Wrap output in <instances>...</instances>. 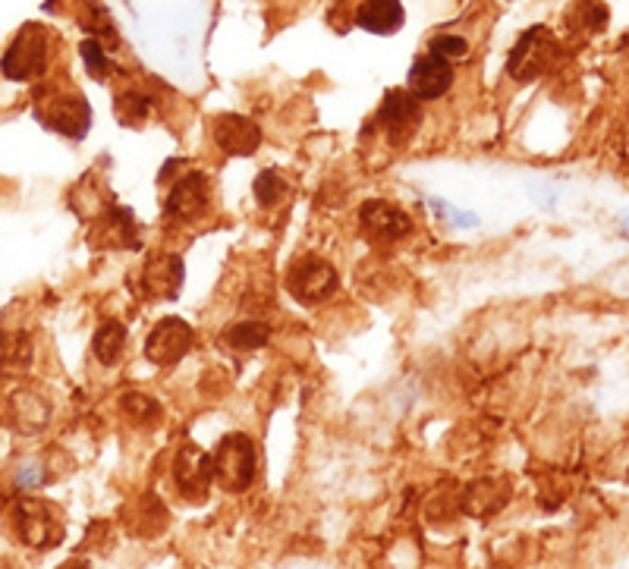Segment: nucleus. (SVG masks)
I'll return each instance as SVG.
<instances>
[{
    "mask_svg": "<svg viewBox=\"0 0 629 569\" xmlns=\"http://www.w3.org/2000/svg\"><path fill=\"white\" fill-rule=\"evenodd\" d=\"M126 349V327L120 321H104L98 331H95V340H92V353L101 365H114Z\"/></svg>",
    "mask_w": 629,
    "mask_h": 569,
    "instance_id": "19",
    "label": "nucleus"
},
{
    "mask_svg": "<svg viewBox=\"0 0 629 569\" xmlns=\"http://www.w3.org/2000/svg\"><path fill=\"white\" fill-rule=\"evenodd\" d=\"M10 422L19 431H26V434L41 431L51 422L48 397H45V393H38V390H16L10 397Z\"/></svg>",
    "mask_w": 629,
    "mask_h": 569,
    "instance_id": "15",
    "label": "nucleus"
},
{
    "mask_svg": "<svg viewBox=\"0 0 629 569\" xmlns=\"http://www.w3.org/2000/svg\"><path fill=\"white\" fill-rule=\"evenodd\" d=\"M359 221L365 227V233H372L375 239H403L406 233H412V221L390 202H381V199H372L365 202L362 211H359Z\"/></svg>",
    "mask_w": 629,
    "mask_h": 569,
    "instance_id": "14",
    "label": "nucleus"
},
{
    "mask_svg": "<svg viewBox=\"0 0 629 569\" xmlns=\"http://www.w3.org/2000/svg\"><path fill=\"white\" fill-rule=\"evenodd\" d=\"M38 120L57 136L82 139L92 126V107L82 95H54L45 107H38Z\"/></svg>",
    "mask_w": 629,
    "mask_h": 569,
    "instance_id": "10",
    "label": "nucleus"
},
{
    "mask_svg": "<svg viewBox=\"0 0 629 569\" xmlns=\"http://www.w3.org/2000/svg\"><path fill=\"white\" fill-rule=\"evenodd\" d=\"M560 60V41L554 38L551 29L545 26H532L519 35L507 57V73L513 82H535L541 76H548Z\"/></svg>",
    "mask_w": 629,
    "mask_h": 569,
    "instance_id": "2",
    "label": "nucleus"
},
{
    "mask_svg": "<svg viewBox=\"0 0 629 569\" xmlns=\"http://www.w3.org/2000/svg\"><path fill=\"white\" fill-rule=\"evenodd\" d=\"M211 205V183L205 173L189 170L170 186L167 202H164V217L170 221H202Z\"/></svg>",
    "mask_w": 629,
    "mask_h": 569,
    "instance_id": "8",
    "label": "nucleus"
},
{
    "mask_svg": "<svg viewBox=\"0 0 629 569\" xmlns=\"http://www.w3.org/2000/svg\"><path fill=\"white\" fill-rule=\"evenodd\" d=\"M211 139L230 158H249L262 145V129L252 117L243 114H221L211 123Z\"/></svg>",
    "mask_w": 629,
    "mask_h": 569,
    "instance_id": "11",
    "label": "nucleus"
},
{
    "mask_svg": "<svg viewBox=\"0 0 629 569\" xmlns=\"http://www.w3.org/2000/svg\"><path fill=\"white\" fill-rule=\"evenodd\" d=\"M79 54H82V63L89 67V73L95 79H104L107 73H111V63H107V54H104L98 38H82L79 41Z\"/></svg>",
    "mask_w": 629,
    "mask_h": 569,
    "instance_id": "24",
    "label": "nucleus"
},
{
    "mask_svg": "<svg viewBox=\"0 0 629 569\" xmlns=\"http://www.w3.org/2000/svg\"><path fill=\"white\" fill-rule=\"evenodd\" d=\"M510 500V481L504 478H479L472 481V485L466 488L463 494V510L469 516H491L504 507V503Z\"/></svg>",
    "mask_w": 629,
    "mask_h": 569,
    "instance_id": "16",
    "label": "nucleus"
},
{
    "mask_svg": "<svg viewBox=\"0 0 629 569\" xmlns=\"http://www.w3.org/2000/svg\"><path fill=\"white\" fill-rule=\"evenodd\" d=\"M16 529L19 538H23L29 547H54L63 538V522L60 513L51 507V503L38 500V497H23L16 503Z\"/></svg>",
    "mask_w": 629,
    "mask_h": 569,
    "instance_id": "5",
    "label": "nucleus"
},
{
    "mask_svg": "<svg viewBox=\"0 0 629 569\" xmlns=\"http://www.w3.org/2000/svg\"><path fill=\"white\" fill-rule=\"evenodd\" d=\"M183 258L173 252H161L155 258H148V265L142 268V290L151 299H177L183 287Z\"/></svg>",
    "mask_w": 629,
    "mask_h": 569,
    "instance_id": "13",
    "label": "nucleus"
},
{
    "mask_svg": "<svg viewBox=\"0 0 629 569\" xmlns=\"http://www.w3.org/2000/svg\"><path fill=\"white\" fill-rule=\"evenodd\" d=\"M123 409H126V415H133L136 422H158L161 419V406L142 390H126Z\"/></svg>",
    "mask_w": 629,
    "mask_h": 569,
    "instance_id": "22",
    "label": "nucleus"
},
{
    "mask_svg": "<svg viewBox=\"0 0 629 569\" xmlns=\"http://www.w3.org/2000/svg\"><path fill=\"white\" fill-rule=\"evenodd\" d=\"M607 16L611 13H607L601 0H576V4L567 10V26H570V32L592 35L607 26Z\"/></svg>",
    "mask_w": 629,
    "mask_h": 569,
    "instance_id": "20",
    "label": "nucleus"
},
{
    "mask_svg": "<svg viewBox=\"0 0 629 569\" xmlns=\"http://www.w3.org/2000/svg\"><path fill=\"white\" fill-rule=\"evenodd\" d=\"M378 123L394 145L409 142L422 126V101L409 89H390L378 107Z\"/></svg>",
    "mask_w": 629,
    "mask_h": 569,
    "instance_id": "7",
    "label": "nucleus"
},
{
    "mask_svg": "<svg viewBox=\"0 0 629 569\" xmlns=\"http://www.w3.org/2000/svg\"><path fill=\"white\" fill-rule=\"evenodd\" d=\"M195 343V331L192 324L177 318V315H167L161 318L155 327H151V334L145 337V356L151 365H177Z\"/></svg>",
    "mask_w": 629,
    "mask_h": 569,
    "instance_id": "6",
    "label": "nucleus"
},
{
    "mask_svg": "<svg viewBox=\"0 0 629 569\" xmlns=\"http://www.w3.org/2000/svg\"><path fill=\"white\" fill-rule=\"evenodd\" d=\"M221 340H224L227 349H236V353H246V349H258V346H265V343L271 340V327H268L265 321H258V318L236 321V324L227 327Z\"/></svg>",
    "mask_w": 629,
    "mask_h": 569,
    "instance_id": "18",
    "label": "nucleus"
},
{
    "mask_svg": "<svg viewBox=\"0 0 629 569\" xmlns=\"http://www.w3.org/2000/svg\"><path fill=\"white\" fill-rule=\"evenodd\" d=\"M211 463H214V481H218L224 491H246L255 481L258 450L249 434L236 431V434H227L218 444V450L211 453Z\"/></svg>",
    "mask_w": 629,
    "mask_h": 569,
    "instance_id": "3",
    "label": "nucleus"
},
{
    "mask_svg": "<svg viewBox=\"0 0 629 569\" xmlns=\"http://www.w3.org/2000/svg\"><path fill=\"white\" fill-rule=\"evenodd\" d=\"M148 111H151V98L142 95V92L129 89L117 98V114H120L123 123H142L148 117Z\"/></svg>",
    "mask_w": 629,
    "mask_h": 569,
    "instance_id": "23",
    "label": "nucleus"
},
{
    "mask_svg": "<svg viewBox=\"0 0 629 569\" xmlns=\"http://www.w3.org/2000/svg\"><path fill=\"white\" fill-rule=\"evenodd\" d=\"M428 51H435L447 60H463L469 54V41L463 35H438V38H431Z\"/></svg>",
    "mask_w": 629,
    "mask_h": 569,
    "instance_id": "25",
    "label": "nucleus"
},
{
    "mask_svg": "<svg viewBox=\"0 0 629 569\" xmlns=\"http://www.w3.org/2000/svg\"><path fill=\"white\" fill-rule=\"evenodd\" d=\"M255 202L262 205V208H274L287 199V180L280 177L277 170H262L255 177Z\"/></svg>",
    "mask_w": 629,
    "mask_h": 569,
    "instance_id": "21",
    "label": "nucleus"
},
{
    "mask_svg": "<svg viewBox=\"0 0 629 569\" xmlns=\"http://www.w3.org/2000/svg\"><path fill=\"white\" fill-rule=\"evenodd\" d=\"M45 481H48V475L38 463H23L16 469V488L19 491H35V488L45 485Z\"/></svg>",
    "mask_w": 629,
    "mask_h": 569,
    "instance_id": "26",
    "label": "nucleus"
},
{
    "mask_svg": "<svg viewBox=\"0 0 629 569\" xmlns=\"http://www.w3.org/2000/svg\"><path fill=\"white\" fill-rule=\"evenodd\" d=\"M453 79H457V73H453V60L428 51V54L416 57V63L409 67L406 89L419 101H438L453 89Z\"/></svg>",
    "mask_w": 629,
    "mask_h": 569,
    "instance_id": "9",
    "label": "nucleus"
},
{
    "mask_svg": "<svg viewBox=\"0 0 629 569\" xmlns=\"http://www.w3.org/2000/svg\"><path fill=\"white\" fill-rule=\"evenodd\" d=\"M403 4L400 0H365L356 10V26L372 35H394L403 26Z\"/></svg>",
    "mask_w": 629,
    "mask_h": 569,
    "instance_id": "17",
    "label": "nucleus"
},
{
    "mask_svg": "<svg viewBox=\"0 0 629 569\" xmlns=\"http://www.w3.org/2000/svg\"><path fill=\"white\" fill-rule=\"evenodd\" d=\"M51 63V32L38 23H29L16 32L7 54L0 57V73L10 82H32L48 73Z\"/></svg>",
    "mask_w": 629,
    "mask_h": 569,
    "instance_id": "1",
    "label": "nucleus"
},
{
    "mask_svg": "<svg viewBox=\"0 0 629 569\" xmlns=\"http://www.w3.org/2000/svg\"><path fill=\"white\" fill-rule=\"evenodd\" d=\"M337 271L331 261L318 255H302L296 258L287 271V290L302 305H318L337 293Z\"/></svg>",
    "mask_w": 629,
    "mask_h": 569,
    "instance_id": "4",
    "label": "nucleus"
},
{
    "mask_svg": "<svg viewBox=\"0 0 629 569\" xmlns=\"http://www.w3.org/2000/svg\"><path fill=\"white\" fill-rule=\"evenodd\" d=\"M173 481H177L180 494H186L189 500L205 497L208 488L214 485V463H211V456L202 447L183 444L177 450V459H173Z\"/></svg>",
    "mask_w": 629,
    "mask_h": 569,
    "instance_id": "12",
    "label": "nucleus"
},
{
    "mask_svg": "<svg viewBox=\"0 0 629 569\" xmlns=\"http://www.w3.org/2000/svg\"><path fill=\"white\" fill-rule=\"evenodd\" d=\"M7 349V331H0V353Z\"/></svg>",
    "mask_w": 629,
    "mask_h": 569,
    "instance_id": "27",
    "label": "nucleus"
}]
</instances>
